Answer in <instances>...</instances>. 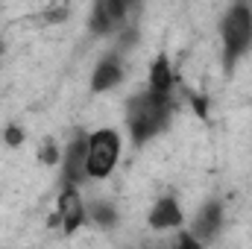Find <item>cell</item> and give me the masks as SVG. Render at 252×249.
Masks as SVG:
<instances>
[{
  "mask_svg": "<svg viewBox=\"0 0 252 249\" xmlns=\"http://www.w3.org/2000/svg\"><path fill=\"white\" fill-rule=\"evenodd\" d=\"M223 223H226V208H223V202H220V199H208V202H202V205L196 208L188 232L196 238L199 247H205V244H214V241H217V235L223 232Z\"/></svg>",
  "mask_w": 252,
  "mask_h": 249,
  "instance_id": "cell-6",
  "label": "cell"
},
{
  "mask_svg": "<svg viewBox=\"0 0 252 249\" xmlns=\"http://www.w3.org/2000/svg\"><path fill=\"white\" fill-rule=\"evenodd\" d=\"M88 220L94 226H103V229H112L118 223V208L112 202H91L88 205Z\"/></svg>",
  "mask_w": 252,
  "mask_h": 249,
  "instance_id": "cell-10",
  "label": "cell"
},
{
  "mask_svg": "<svg viewBox=\"0 0 252 249\" xmlns=\"http://www.w3.org/2000/svg\"><path fill=\"white\" fill-rule=\"evenodd\" d=\"M250 6H252V0H250Z\"/></svg>",
  "mask_w": 252,
  "mask_h": 249,
  "instance_id": "cell-12",
  "label": "cell"
},
{
  "mask_svg": "<svg viewBox=\"0 0 252 249\" xmlns=\"http://www.w3.org/2000/svg\"><path fill=\"white\" fill-rule=\"evenodd\" d=\"M85 147H88V132H73L70 141L64 144L59 156V182L62 185H82L85 176Z\"/></svg>",
  "mask_w": 252,
  "mask_h": 249,
  "instance_id": "cell-5",
  "label": "cell"
},
{
  "mask_svg": "<svg viewBox=\"0 0 252 249\" xmlns=\"http://www.w3.org/2000/svg\"><path fill=\"white\" fill-rule=\"evenodd\" d=\"M252 50V6L250 0H232L220 18V56L232 73Z\"/></svg>",
  "mask_w": 252,
  "mask_h": 249,
  "instance_id": "cell-2",
  "label": "cell"
},
{
  "mask_svg": "<svg viewBox=\"0 0 252 249\" xmlns=\"http://www.w3.org/2000/svg\"><path fill=\"white\" fill-rule=\"evenodd\" d=\"M56 217L64 226V232H76L79 226L88 223V202L82 199L79 185H62L59 190V205H56Z\"/></svg>",
  "mask_w": 252,
  "mask_h": 249,
  "instance_id": "cell-7",
  "label": "cell"
},
{
  "mask_svg": "<svg viewBox=\"0 0 252 249\" xmlns=\"http://www.w3.org/2000/svg\"><path fill=\"white\" fill-rule=\"evenodd\" d=\"M124 156V135L115 126H100L88 132V147H85V176L94 182L109 179Z\"/></svg>",
  "mask_w": 252,
  "mask_h": 249,
  "instance_id": "cell-3",
  "label": "cell"
},
{
  "mask_svg": "<svg viewBox=\"0 0 252 249\" xmlns=\"http://www.w3.org/2000/svg\"><path fill=\"white\" fill-rule=\"evenodd\" d=\"M147 223L153 232H179L185 226V214L176 196H158L147 214Z\"/></svg>",
  "mask_w": 252,
  "mask_h": 249,
  "instance_id": "cell-8",
  "label": "cell"
},
{
  "mask_svg": "<svg viewBox=\"0 0 252 249\" xmlns=\"http://www.w3.org/2000/svg\"><path fill=\"white\" fill-rule=\"evenodd\" d=\"M173 109H176L173 91H164V88H156L147 82V88L135 91L126 100V135H129V141L135 147L150 144L173 121Z\"/></svg>",
  "mask_w": 252,
  "mask_h": 249,
  "instance_id": "cell-1",
  "label": "cell"
},
{
  "mask_svg": "<svg viewBox=\"0 0 252 249\" xmlns=\"http://www.w3.org/2000/svg\"><path fill=\"white\" fill-rule=\"evenodd\" d=\"M126 76V64L121 53H106L91 70V91L94 94H106L112 88H118Z\"/></svg>",
  "mask_w": 252,
  "mask_h": 249,
  "instance_id": "cell-9",
  "label": "cell"
},
{
  "mask_svg": "<svg viewBox=\"0 0 252 249\" xmlns=\"http://www.w3.org/2000/svg\"><path fill=\"white\" fill-rule=\"evenodd\" d=\"M21 141H24V132H21L18 126L6 129V144H12V147H15V144H21Z\"/></svg>",
  "mask_w": 252,
  "mask_h": 249,
  "instance_id": "cell-11",
  "label": "cell"
},
{
  "mask_svg": "<svg viewBox=\"0 0 252 249\" xmlns=\"http://www.w3.org/2000/svg\"><path fill=\"white\" fill-rule=\"evenodd\" d=\"M135 12H138V0H91L88 32L100 38L124 32Z\"/></svg>",
  "mask_w": 252,
  "mask_h": 249,
  "instance_id": "cell-4",
  "label": "cell"
}]
</instances>
